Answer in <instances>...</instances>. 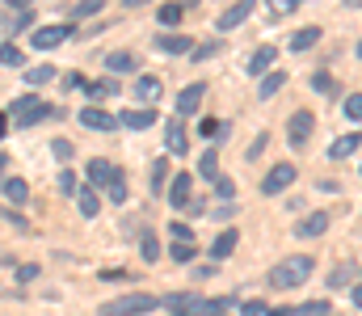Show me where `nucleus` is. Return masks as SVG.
<instances>
[{"mask_svg": "<svg viewBox=\"0 0 362 316\" xmlns=\"http://www.w3.org/2000/svg\"><path fill=\"white\" fill-rule=\"evenodd\" d=\"M312 274H316V257H308V253H295V257L278 262V266L270 270V287H278V291H291V287H303Z\"/></svg>", "mask_w": 362, "mask_h": 316, "instance_id": "nucleus-1", "label": "nucleus"}, {"mask_svg": "<svg viewBox=\"0 0 362 316\" xmlns=\"http://www.w3.org/2000/svg\"><path fill=\"white\" fill-rule=\"evenodd\" d=\"M13 118H17V127L25 131V127H38V122H47V118H64V110L51 102H38L34 93H21L17 102H13Z\"/></svg>", "mask_w": 362, "mask_h": 316, "instance_id": "nucleus-2", "label": "nucleus"}, {"mask_svg": "<svg viewBox=\"0 0 362 316\" xmlns=\"http://www.w3.org/2000/svg\"><path fill=\"white\" fill-rule=\"evenodd\" d=\"M156 304H160V295H148V291H139V295L110 300V304L101 308V316H144V312H152Z\"/></svg>", "mask_w": 362, "mask_h": 316, "instance_id": "nucleus-3", "label": "nucleus"}, {"mask_svg": "<svg viewBox=\"0 0 362 316\" xmlns=\"http://www.w3.org/2000/svg\"><path fill=\"white\" fill-rule=\"evenodd\" d=\"M312 127H316V114H312V110H295V114H291V127H286L291 148H303V144L312 139Z\"/></svg>", "mask_w": 362, "mask_h": 316, "instance_id": "nucleus-4", "label": "nucleus"}, {"mask_svg": "<svg viewBox=\"0 0 362 316\" xmlns=\"http://www.w3.org/2000/svg\"><path fill=\"white\" fill-rule=\"evenodd\" d=\"M291 182H295V165H291V160H282V165H274L270 173L262 177V194H282Z\"/></svg>", "mask_w": 362, "mask_h": 316, "instance_id": "nucleus-5", "label": "nucleus"}, {"mask_svg": "<svg viewBox=\"0 0 362 316\" xmlns=\"http://www.w3.org/2000/svg\"><path fill=\"white\" fill-rule=\"evenodd\" d=\"M72 34H76V25H42V30H34V47L38 51H51V47L68 42Z\"/></svg>", "mask_w": 362, "mask_h": 316, "instance_id": "nucleus-6", "label": "nucleus"}, {"mask_svg": "<svg viewBox=\"0 0 362 316\" xmlns=\"http://www.w3.org/2000/svg\"><path fill=\"white\" fill-rule=\"evenodd\" d=\"M81 127H89V131H114L118 127V114H110L101 105H85L81 110Z\"/></svg>", "mask_w": 362, "mask_h": 316, "instance_id": "nucleus-7", "label": "nucleus"}, {"mask_svg": "<svg viewBox=\"0 0 362 316\" xmlns=\"http://www.w3.org/2000/svg\"><path fill=\"white\" fill-rule=\"evenodd\" d=\"M165 148H169L173 156H185V152H189V135H185V122H181V118H169V122H165Z\"/></svg>", "mask_w": 362, "mask_h": 316, "instance_id": "nucleus-8", "label": "nucleus"}, {"mask_svg": "<svg viewBox=\"0 0 362 316\" xmlns=\"http://www.w3.org/2000/svg\"><path fill=\"white\" fill-rule=\"evenodd\" d=\"M202 98H206V85H185V89H181V98H177V118L181 122H185L189 114L202 110Z\"/></svg>", "mask_w": 362, "mask_h": 316, "instance_id": "nucleus-9", "label": "nucleus"}, {"mask_svg": "<svg viewBox=\"0 0 362 316\" xmlns=\"http://www.w3.org/2000/svg\"><path fill=\"white\" fill-rule=\"evenodd\" d=\"M253 8H257V0H236L232 8H223V13H219V21H215V25H219V30H236Z\"/></svg>", "mask_w": 362, "mask_h": 316, "instance_id": "nucleus-10", "label": "nucleus"}, {"mask_svg": "<svg viewBox=\"0 0 362 316\" xmlns=\"http://www.w3.org/2000/svg\"><path fill=\"white\" fill-rule=\"evenodd\" d=\"M156 51L160 55H189L194 38H185V34H156Z\"/></svg>", "mask_w": 362, "mask_h": 316, "instance_id": "nucleus-11", "label": "nucleus"}, {"mask_svg": "<svg viewBox=\"0 0 362 316\" xmlns=\"http://www.w3.org/2000/svg\"><path fill=\"white\" fill-rule=\"evenodd\" d=\"M118 127H127V131H148V127H156V110H122V114H118Z\"/></svg>", "mask_w": 362, "mask_h": 316, "instance_id": "nucleus-12", "label": "nucleus"}, {"mask_svg": "<svg viewBox=\"0 0 362 316\" xmlns=\"http://www.w3.org/2000/svg\"><path fill=\"white\" fill-rule=\"evenodd\" d=\"M135 68H139V59H135L131 51H110V55H105V72H110V76H127V72H135Z\"/></svg>", "mask_w": 362, "mask_h": 316, "instance_id": "nucleus-13", "label": "nucleus"}, {"mask_svg": "<svg viewBox=\"0 0 362 316\" xmlns=\"http://www.w3.org/2000/svg\"><path fill=\"white\" fill-rule=\"evenodd\" d=\"M189 194H194V182H189V173H177L173 177V186H169V203L173 207H189Z\"/></svg>", "mask_w": 362, "mask_h": 316, "instance_id": "nucleus-14", "label": "nucleus"}, {"mask_svg": "<svg viewBox=\"0 0 362 316\" xmlns=\"http://www.w3.org/2000/svg\"><path fill=\"white\" fill-rule=\"evenodd\" d=\"M295 232H299L303 240H316V236H325V232H329V215H325V211H316V215H308Z\"/></svg>", "mask_w": 362, "mask_h": 316, "instance_id": "nucleus-15", "label": "nucleus"}, {"mask_svg": "<svg viewBox=\"0 0 362 316\" xmlns=\"http://www.w3.org/2000/svg\"><path fill=\"white\" fill-rule=\"evenodd\" d=\"M358 148H362V131H354V135H341V139H333L329 156H333V160H346V156H354Z\"/></svg>", "mask_w": 362, "mask_h": 316, "instance_id": "nucleus-16", "label": "nucleus"}, {"mask_svg": "<svg viewBox=\"0 0 362 316\" xmlns=\"http://www.w3.org/2000/svg\"><path fill=\"white\" fill-rule=\"evenodd\" d=\"M274 59H278V51L274 47H257L253 51V59H249V76H266L274 68Z\"/></svg>", "mask_w": 362, "mask_h": 316, "instance_id": "nucleus-17", "label": "nucleus"}, {"mask_svg": "<svg viewBox=\"0 0 362 316\" xmlns=\"http://www.w3.org/2000/svg\"><path fill=\"white\" fill-rule=\"evenodd\" d=\"M118 177V169L110 160H89V186H110Z\"/></svg>", "mask_w": 362, "mask_h": 316, "instance_id": "nucleus-18", "label": "nucleus"}, {"mask_svg": "<svg viewBox=\"0 0 362 316\" xmlns=\"http://www.w3.org/2000/svg\"><path fill=\"white\" fill-rule=\"evenodd\" d=\"M135 98L144 105L160 102V81H156V76H139V81H135Z\"/></svg>", "mask_w": 362, "mask_h": 316, "instance_id": "nucleus-19", "label": "nucleus"}, {"mask_svg": "<svg viewBox=\"0 0 362 316\" xmlns=\"http://www.w3.org/2000/svg\"><path fill=\"white\" fill-rule=\"evenodd\" d=\"M236 240H240V232H236V228H228V232H219V240L211 245V257H215V262H223V257H228V253L236 249Z\"/></svg>", "mask_w": 362, "mask_h": 316, "instance_id": "nucleus-20", "label": "nucleus"}, {"mask_svg": "<svg viewBox=\"0 0 362 316\" xmlns=\"http://www.w3.org/2000/svg\"><path fill=\"white\" fill-rule=\"evenodd\" d=\"M89 89V102H105V98H114L118 93V81L114 76H105V81H93V85H85Z\"/></svg>", "mask_w": 362, "mask_h": 316, "instance_id": "nucleus-21", "label": "nucleus"}, {"mask_svg": "<svg viewBox=\"0 0 362 316\" xmlns=\"http://www.w3.org/2000/svg\"><path fill=\"white\" fill-rule=\"evenodd\" d=\"M316 42H320V25H308V30L291 34V51H308V47H316Z\"/></svg>", "mask_w": 362, "mask_h": 316, "instance_id": "nucleus-22", "label": "nucleus"}, {"mask_svg": "<svg viewBox=\"0 0 362 316\" xmlns=\"http://www.w3.org/2000/svg\"><path fill=\"white\" fill-rule=\"evenodd\" d=\"M0 190H4V199H8V203H17V207H21V203L30 199V186H25L21 177H8V182L0 186Z\"/></svg>", "mask_w": 362, "mask_h": 316, "instance_id": "nucleus-23", "label": "nucleus"}, {"mask_svg": "<svg viewBox=\"0 0 362 316\" xmlns=\"http://www.w3.org/2000/svg\"><path fill=\"white\" fill-rule=\"evenodd\" d=\"M194 316H228V300H194Z\"/></svg>", "mask_w": 362, "mask_h": 316, "instance_id": "nucleus-24", "label": "nucleus"}, {"mask_svg": "<svg viewBox=\"0 0 362 316\" xmlns=\"http://www.w3.org/2000/svg\"><path fill=\"white\" fill-rule=\"evenodd\" d=\"M181 17H185V4H177V0L160 4V13H156V21H160V25H177Z\"/></svg>", "mask_w": 362, "mask_h": 316, "instance_id": "nucleus-25", "label": "nucleus"}, {"mask_svg": "<svg viewBox=\"0 0 362 316\" xmlns=\"http://www.w3.org/2000/svg\"><path fill=\"white\" fill-rule=\"evenodd\" d=\"M148 182H152V194H165V186H169V160H156Z\"/></svg>", "mask_w": 362, "mask_h": 316, "instance_id": "nucleus-26", "label": "nucleus"}, {"mask_svg": "<svg viewBox=\"0 0 362 316\" xmlns=\"http://www.w3.org/2000/svg\"><path fill=\"white\" fill-rule=\"evenodd\" d=\"M282 85H286V76H282V72H266V81H262L257 98H262V102H270V98L278 93V89H282Z\"/></svg>", "mask_w": 362, "mask_h": 316, "instance_id": "nucleus-27", "label": "nucleus"}, {"mask_svg": "<svg viewBox=\"0 0 362 316\" xmlns=\"http://www.w3.org/2000/svg\"><path fill=\"white\" fill-rule=\"evenodd\" d=\"M97 211H101V199H97L93 186H85V190H81V215H85V219H97Z\"/></svg>", "mask_w": 362, "mask_h": 316, "instance_id": "nucleus-28", "label": "nucleus"}, {"mask_svg": "<svg viewBox=\"0 0 362 316\" xmlns=\"http://www.w3.org/2000/svg\"><path fill=\"white\" fill-rule=\"evenodd\" d=\"M198 173H202V177H211V182H215V177H219V156H215V148H211V152H202V156H198Z\"/></svg>", "mask_w": 362, "mask_h": 316, "instance_id": "nucleus-29", "label": "nucleus"}, {"mask_svg": "<svg viewBox=\"0 0 362 316\" xmlns=\"http://www.w3.org/2000/svg\"><path fill=\"white\" fill-rule=\"evenodd\" d=\"M51 76H55L51 64H42V68H25V85H30V89H34V85H47Z\"/></svg>", "mask_w": 362, "mask_h": 316, "instance_id": "nucleus-30", "label": "nucleus"}, {"mask_svg": "<svg viewBox=\"0 0 362 316\" xmlns=\"http://www.w3.org/2000/svg\"><path fill=\"white\" fill-rule=\"evenodd\" d=\"M291 316H329V295H325V300H312V304H303V308H291Z\"/></svg>", "mask_w": 362, "mask_h": 316, "instance_id": "nucleus-31", "label": "nucleus"}, {"mask_svg": "<svg viewBox=\"0 0 362 316\" xmlns=\"http://www.w3.org/2000/svg\"><path fill=\"white\" fill-rule=\"evenodd\" d=\"M266 8H270V17L278 21V17H291L299 8V0H266Z\"/></svg>", "mask_w": 362, "mask_h": 316, "instance_id": "nucleus-32", "label": "nucleus"}, {"mask_svg": "<svg viewBox=\"0 0 362 316\" xmlns=\"http://www.w3.org/2000/svg\"><path fill=\"white\" fill-rule=\"evenodd\" d=\"M21 59H25V55H21L13 42H4V47H0V64H4V68H21Z\"/></svg>", "mask_w": 362, "mask_h": 316, "instance_id": "nucleus-33", "label": "nucleus"}, {"mask_svg": "<svg viewBox=\"0 0 362 316\" xmlns=\"http://www.w3.org/2000/svg\"><path fill=\"white\" fill-rule=\"evenodd\" d=\"M139 249H144V257H148V262H156V257H160V240H156V232H144Z\"/></svg>", "mask_w": 362, "mask_h": 316, "instance_id": "nucleus-34", "label": "nucleus"}, {"mask_svg": "<svg viewBox=\"0 0 362 316\" xmlns=\"http://www.w3.org/2000/svg\"><path fill=\"white\" fill-rule=\"evenodd\" d=\"M169 253H173V262H181V266H189V262H194V253H198V249H194V245H185V240H177V245H173V249H169Z\"/></svg>", "mask_w": 362, "mask_h": 316, "instance_id": "nucleus-35", "label": "nucleus"}, {"mask_svg": "<svg viewBox=\"0 0 362 316\" xmlns=\"http://www.w3.org/2000/svg\"><path fill=\"white\" fill-rule=\"evenodd\" d=\"M312 89H316V93H325V98H333V89H337V85H333V76H329V72H316V76H312Z\"/></svg>", "mask_w": 362, "mask_h": 316, "instance_id": "nucleus-36", "label": "nucleus"}, {"mask_svg": "<svg viewBox=\"0 0 362 316\" xmlns=\"http://www.w3.org/2000/svg\"><path fill=\"white\" fill-rule=\"evenodd\" d=\"M105 194H110V199H114V203H127V177H122V173H118V177H114V182H110V186H105Z\"/></svg>", "mask_w": 362, "mask_h": 316, "instance_id": "nucleus-37", "label": "nucleus"}, {"mask_svg": "<svg viewBox=\"0 0 362 316\" xmlns=\"http://www.w3.org/2000/svg\"><path fill=\"white\" fill-rule=\"evenodd\" d=\"M97 13H101V0H81L72 8V17H97Z\"/></svg>", "mask_w": 362, "mask_h": 316, "instance_id": "nucleus-38", "label": "nucleus"}, {"mask_svg": "<svg viewBox=\"0 0 362 316\" xmlns=\"http://www.w3.org/2000/svg\"><path fill=\"white\" fill-rule=\"evenodd\" d=\"M346 118H350V122H362V93L346 98Z\"/></svg>", "mask_w": 362, "mask_h": 316, "instance_id": "nucleus-39", "label": "nucleus"}, {"mask_svg": "<svg viewBox=\"0 0 362 316\" xmlns=\"http://www.w3.org/2000/svg\"><path fill=\"white\" fill-rule=\"evenodd\" d=\"M215 194H219V199H232V194H236V182L219 173V177H215Z\"/></svg>", "mask_w": 362, "mask_h": 316, "instance_id": "nucleus-40", "label": "nucleus"}, {"mask_svg": "<svg viewBox=\"0 0 362 316\" xmlns=\"http://www.w3.org/2000/svg\"><path fill=\"white\" fill-rule=\"evenodd\" d=\"M169 232H173V240H185V245H194V228H189V223H169Z\"/></svg>", "mask_w": 362, "mask_h": 316, "instance_id": "nucleus-41", "label": "nucleus"}, {"mask_svg": "<svg viewBox=\"0 0 362 316\" xmlns=\"http://www.w3.org/2000/svg\"><path fill=\"white\" fill-rule=\"evenodd\" d=\"M350 274H354V266H337V270L329 274V287H341V283H350Z\"/></svg>", "mask_w": 362, "mask_h": 316, "instance_id": "nucleus-42", "label": "nucleus"}, {"mask_svg": "<svg viewBox=\"0 0 362 316\" xmlns=\"http://www.w3.org/2000/svg\"><path fill=\"white\" fill-rule=\"evenodd\" d=\"M51 156L68 160V156H72V139H55V144H51Z\"/></svg>", "mask_w": 362, "mask_h": 316, "instance_id": "nucleus-43", "label": "nucleus"}, {"mask_svg": "<svg viewBox=\"0 0 362 316\" xmlns=\"http://www.w3.org/2000/svg\"><path fill=\"white\" fill-rule=\"evenodd\" d=\"M59 190L64 194H76V173H59Z\"/></svg>", "mask_w": 362, "mask_h": 316, "instance_id": "nucleus-44", "label": "nucleus"}, {"mask_svg": "<svg viewBox=\"0 0 362 316\" xmlns=\"http://www.w3.org/2000/svg\"><path fill=\"white\" fill-rule=\"evenodd\" d=\"M215 51H219V47H215V42H206V47H194V55H198V64H202V59H211V55H215Z\"/></svg>", "mask_w": 362, "mask_h": 316, "instance_id": "nucleus-45", "label": "nucleus"}, {"mask_svg": "<svg viewBox=\"0 0 362 316\" xmlns=\"http://www.w3.org/2000/svg\"><path fill=\"white\" fill-rule=\"evenodd\" d=\"M262 148H266V135H257V139H253V148H249V160H257V156H262Z\"/></svg>", "mask_w": 362, "mask_h": 316, "instance_id": "nucleus-46", "label": "nucleus"}, {"mask_svg": "<svg viewBox=\"0 0 362 316\" xmlns=\"http://www.w3.org/2000/svg\"><path fill=\"white\" fill-rule=\"evenodd\" d=\"M64 85H68V89H85V76H76V72H72V76H64Z\"/></svg>", "mask_w": 362, "mask_h": 316, "instance_id": "nucleus-47", "label": "nucleus"}, {"mask_svg": "<svg viewBox=\"0 0 362 316\" xmlns=\"http://www.w3.org/2000/svg\"><path fill=\"white\" fill-rule=\"evenodd\" d=\"M34 274H38V266H21V270H17V279H21V283H30Z\"/></svg>", "mask_w": 362, "mask_h": 316, "instance_id": "nucleus-48", "label": "nucleus"}, {"mask_svg": "<svg viewBox=\"0 0 362 316\" xmlns=\"http://www.w3.org/2000/svg\"><path fill=\"white\" fill-rule=\"evenodd\" d=\"M144 4H152V0H122V8H144Z\"/></svg>", "mask_w": 362, "mask_h": 316, "instance_id": "nucleus-49", "label": "nucleus"}, {"mask_svg": "<svg viewBox=\"0 0 362 316\" xmlns=\"http://www.w3.org/2000/svg\"><path fill=\"white\" fill-rule=\"evenodd\" d=\"M4 169H8V156L0 152V186H4Z\"/></svg>", "mask_w": 362, "mask_h": 316, "instance_id": "nucleus-50", "label": "nucleus"}, {"mask_svg": "<svg viewBox=\"0 0 362 316\" xmlns=\"http://www.w3.org/2000/svg\"><path fill=\"white\" fill-rule=\"evenodd\" d=\"M350 300H354V308H362V283L354 287V295H350Z\"/></svg>", "mask_w": 362, "mask_h": 316, "instance_id": "nucleus-51", "label": "nucleus"}, {"mask_svg": "<svg viewBox=\"0 0 362 316\" xmlns=\"http://www.w3.org/2000/svg\"><path fill=\"white\" fill-rule=\"evenodd\" d=\"M8 4H13V8H21V13H25V4H30V0H8Z\"/></svg>", "mask_w": 362, "mask_h": 316, "instance_id": "nucleus-52", "label": "nucleus"}, {"mask_svg": "<svg viewBox=\"0 0 362 316\" xmlns=\"http://www.w3.org/2000/svg\"><path fill=\"white\" fill-rule=\"evenodd\" d=\"M346 4H350V8H362V0H346Z\"/></svg>", "mask_w": 362, "mask_h": 316, "instance_id": "nucleus-53", "label": "nucleus"}, {"mask_svg": "<svg viewBox=\"0 0 362 316\" xmlns=\"http://www.w3.org/2000/svg\"><path fill=\"white\" fill-rule=\"evenodd\" d=\"M358 59H362V42H358Z\"/></svg>", "mask_w": 362, "mask_h": 316, "instance_id": "nucleus-54", "label": "nucleus"}]
</instances>
